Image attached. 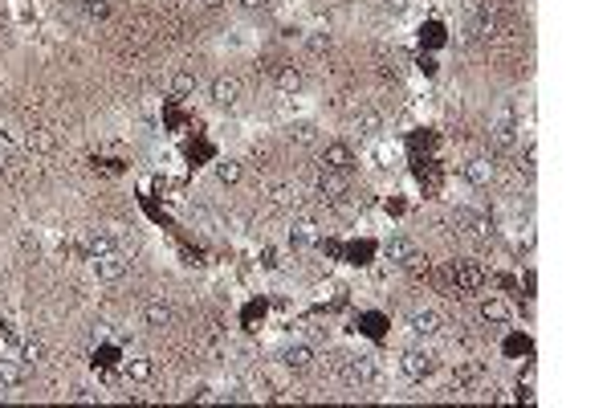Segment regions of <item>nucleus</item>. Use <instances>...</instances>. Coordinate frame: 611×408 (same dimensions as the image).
<instances>
[{"label":"nucleus","mask_w":611,"mask_h":408,"mask_svg":"<svg viewBox=\"0 0 611 408\" xmlns=\"http://www.w3.org/2000/svg\"><path fill=\"white\" fill-rule=\"evenodd\" d=\"M400 368H403V376H408V380H428V376L436 371V359H432L424 347H408L400 355Z\"/></svg>","instance_id":"nucleus-1"},{"label":"nucleus","mask_w":611,"mask_h":408,"mask_svg":"<svg viewBox=\"0 0 611 408\" xmlns=\"http://www.w3.org/2000/svg\"><path fill=\"white\" fill-rule=\"evenodd\" d=\"M322 168L326 172H351L355 168V147L351 143H343V139H334V143H326L322 147Z\"/></svg>","instance_id":"nucleus-2"},{"label":"nucleus","mask_w":611,"mask_h":408,"mask_svg":"<svg viewBox=\"0 0 611 408\" xmlns=\"http://www.w3.org/2000/svg\"><path fill=\"white\" fill-rule=\"evenodd\" d=\"M90 266H94L98 282H118L127 273V253H102V257H90Z\"/></svg>","instance_id":"nucleus-3"},{"label":"nucleus","mask_w":611,"mask_h":408,"mask_svg":"<svg viewBox=\"0 0 611 408\" xmlns=\"http://www.w3.org/2000/svg\"><path fill=\"white\" fill-rule=\"evenodd\" d=\"M453 286H457L460 294H473L485 286V270H481L477 261H457L453 266Z\"/></svg>","instance_id":"nucleus-4"},{"label":"nucleus","mask_w":611,"mask_h":408,"mask_svg":"<svg viewBox=\"0 0 611 408\" xmlns=\"http://www.w3.org/2000/svg\"><path fill=\"white\" fill-rule=\"evenodd\" d=\"M457 225H465V233L477 237V241H489V237H493V221L473 213V209H457Z\"/></svg>","instance_id":"nucleus-5"},{"label":"nucleus","mask_w":611,"mask_h":408,"mask_svg":"<svg viewBox=\"0 0 611 408\" xmlns=\"http://www.w3.org/2000/svg\"><path fill=\"white\" fill-rule=\"evenodd\" d=\"M493 175H497V168H493V159H489V156H477V159L465 163V180H469L473 188H489Z\"/></svg>","instance_id":"nucleus-6"},{"label":"nucleus","mask_w":611,"mask_h":408,"mask_svg":"<svg viewBox=\"0 0 611 408\" xmlns=\"http://www.w3.org/2000/svg\"><path fill=\"white\" fill-rule=\"evenodd\" d=\"M314 188H318V196H322V200H330V204H334V200H343V196H346V180H343V172H326V168H322V172H318V180H314Z\"/></svg>","instance_id":"nucleus-7"},{"label":"nucleus","mask_w":611,"mask_h":408,"mask_svg":"<svg viewBox=\"0 0 611 408\" xmlns=\"http://www.w3.org/2000/svg\"><path fill=\"white\" fill-rule=\"evenodd\" d=\"M237 98H241V82L232 78V74L212 78V102H216V106H237Z\"/></svg>","instance_id":"nucleus-8"},{"label":"nucleus","mask_w":611,"mask_h":408,"mask_svg":"<svg viewBox=\"0 0 611 408\" xmlns=\"http://www.w3.org/2000/svg\"><path fill=\"white\" fill-rule=\"evenodd\" d=\"M172 302H168V298H151V302H147V307H143V323H147V327H151V330H163V327H168V323H172Z\"/></svg>","instance_id":"nucleus-9"},{"label":"nucleus","mask_w":611,"mask_h":408,"mask_svg":"<svg viewBox=\"0 0 611 408\" xmlns=\"http://www.w3.org/2000/svg\"><path fill=\"white\" fill-rule=\"evenodd\" d=\"M477 314H481V323H489V327H501V323H510V314H514V307H510L505 298H485Z\"/></svg>","instance_id":"nucleus-10"},{"label":"nucleus","mask_w":611,"mask_h":408,"mask_svg":"<svg viewBox=\"0 0 611 408\" xmlns=\"http://www.w3.org/2000/svg\"><path fill=\"white\" fill-rule=\"evenodd\" d=\"M355 131H359L363 139H375L383 131V115L375 111V106H359V111H355Z\"/></svg>","instance_id":"nucleus-11"},{"label":"nucleus","mask_w":611,"mask_h":408,"mask_svg":"<svg viewBox=\"0 0 611 408\" xmlns=\"http://www.w3.org/2000/svg\"><path fill=\"white\" fill-rule=\"evenodd\" d=\"M282 359H286L289 371H310L314 368V347H310V343H298V347H289Z\"/></svg>","instance_id":"nucleus-12"},{"label":"nucleus","mask_w":611,"mask_h":408,"mask_svg":"<svg viewBox=\"0 0 611 408\" xmlns=\"http://www.w3.org/2000/svg\"><path fill=\"white\" fill-rule=\"evenodd\" d=\"M314 241H318V225H314V221H298V225L289 229V245H294V249H310Z\"/></svg>","instance_id":"nucleus-13"},{"label":"nucleus","mask_w":611,"mask_h":408,"mask_svg":"<svg viewBox=\"0 0 611 408\" xmlns=\"http://www.w3.org/2000/svg\"><path fill=\"white\" fill-rule=\"evenodd\" d=\"M383 253H387V261H396V266H403L412 253H416V241L412 237H391L387 245H383Z\"/></svg>","instance_id":"nucleus-14"},{"label":"nucleus","mask_w":611,"mask_h":408,"mask_svg":"<svg viewBox=\"0 0 611 408\" xmlns=\"http://www.w3.org/2000/svg\"><path fill=\"white\" fill-rule=\"evenodd\" d=\"M412 330H416L420 339H432V335H440V314H436V311H416V314H412Z\"/></svg>","instance_id":"nucleus-15"},{"label":"nucleus","mask_w":611,"mask_h":408,"mask_svg":"<svg viewBox=\"0 0 611 408\" xmlns=\"http://www.w3.org/2000/svg\"><path fill=\"white\" fill-rule=\"evenodd\" d=\"M273 78H277V90H282V94H298V90H302V70H298V66H277Z\"/></svg>","instance_id":"nucleus-16"},{"label":"nucleus","mask_w":611,"mask_h":408,"mask_svg":"<svg viewBox=\"0 0 611 408\" xmlns=\"http://www.w3.org/2000/svg\"><path fill=\"white\" fill-rule=\"evenodd\" d=\"M269 200H273L277 209H294V204H298V184H286V180L269 184Z\"/></svg>","instance_id":"nucleus-17"},{"label":"nucleus","mask_w":611,"mask_h":408,"mask_svg":"<svg viewBox=\"0 0 611 408\" xmlns=\"http://www.w3.org/2000/svg\"><path fill=\"white\" fill-rule=\"evenodd\" d=\"M493 143L501 147V152H510V147L517 143V127H514V118H501V123L493 127Z\"/></svg>","instance_id":"nucleus-18"},{"label":"nucleus","mask_w":611,"mask_h":408,"mask_svg":"<svg viewBox=\"0 0 611 408\" xmlns=\"http://www.w3.org/2000/svg\"><path fill=\"white\" fill-rule=\"evenodd\" d=\"M115 249H118V241L111 233H90L86 237V253H90V257H102V253H115Z\"/></svg>","instance_id":"nucleus-19"},{"label":"nucleus","mask_w":611,"mask_h":408,"mask_svg":"<svg viewBox=\"0 0 611 408\" xmlns=\"http://www.w3.org/2000/svg\"><path fill=\"white\" fill-rule=\"evenodd\" d=\"M20 380H25V368H20V364H8V359H0V392L17 388Z\"/></svg>","instance_id":"nucleus-20"},{"label":"nucleus","mask_w":611,"mask_h":408,"mask_svg":"<svg viewBox=\"0 0 611 408\" xmlns=\"http://www.w3.org/2000/svg\"><path fill=\"white\" fill-rule=\"evenodd\" d=\"M127 376H131L134 384H147L155 376V359H131V364H127Z\"/></svg>","instance_id":"nucleus-21"},{"label":"nucleus","mask_w":611,"mask_h":408,"mask_svg":"<svg viewBox=\"0 0 611 408\" xmlns=\"http://www.w3.org/2000/svg\"><path fill=\"white\" fill-rule=\"evenodd\" d=\"M481 380L485 376H481L477 364H460L457 368V388H481Z\"/></svg>","instance_id":"nucleus-22"},{"label":"nucleus","mask_w":611,"mask_h":408,"mask_svg":"<svg viewBox=\"0 0 611 408\" xmlns=\"http://www.w3.org/2000/svg\"><path fill=\"white\" fill-rule=\"evenodd\" d=\"M53 147H58V135H53V131H45V127H41V131H29V152H53Z\"/></svg>","instance_id":"nucleus-23"},{"label":"nucleus","mask_w":611,"mask_h":408,"mask_svg":"<svg viewBox=\"0 0 611 408\" xmlns=\"http://www.w3.org/2000/svg\"><path fill=\"white\" fill-rule=\"evenodd\" d=\"M216 180H220V184H237V180H241V163H237V159H220V163H216Z\"/></svg>","instance_id":"nucleus-24"},{"label":"nucleus","mask_w":611,"mask_h":408,"mask_svg":"<svg viewBox=\"0 0 611 408\" xmlns=\"http://www.w3.org/2000/svg\"><path fill=\"white\" fill-rule=\"evenodd\" d=\"M191 90H196V74L179 70V74L172 78V94H175V98H184V94H191Z\"/></svg>","instance_id":"nucleus-25"},{"label":"nucleus","mask_w":611,"mask_h":408,"mask_svg":"<svg viewBox=\"0 0 611 408\" xmlns=\"http://www.w3.org/2000/svg\"><path fill=\"white\" fill-rule=\"evenodd\" d=\"M318 139V131L310 127V123H302V127H289V143H298V147H310Z\"/></svg>","instance_id":"nucleus-26"},{"label":"nucleus","mask_w":611,"mask_h":408,"mask_svg":"<svg viewBox=\"0 0 611 408\" xmlns=\"http://www.w3.org/2000/svg\"><path fill=\"white\" fill-rule=\"evenodd\" d=\"M115 241H118V253H139V249H143V237L134 233V229H127V233H118Z\"/></svg>","instance_id":"nucleus-27"},{"label":"nucleus","mask_w":611,"mask_h":408,"mask_svg":"<svg viewBox=\"0 0 611 408\" xmlns=\"http://www.w3.org/2000/svg\"><path fill=\"white\" fill-rule=\"evenodd\" d=\"M306 49H310V54H330V33H310V37H306Z\"/></svg>","instance_id":"nucleus-28"},{"label":"nucleus","mask_w":611,"mask_h":408,"mask_svg":"<svg viewBox=\"0 0 611 408\" xmlns=\"http://www.w3.org/2000/svg\"><path fill=\"white\" fill-rule=\"evenodd\" d=\"M86 17H90V20H106V17H111V4H106V0H86Z\"/></svg>","instance_id":"nucleus-29"},{"label":"nucleus","mask_w":611,"mask_h":408,"mask_svg":"<svg viewBox=\"0 0 611 408\" xmlns=\"http://www.w3.org/2000/svg\"><path fill=\"white\" fill-rule=\"evenodd\" d=\"M379 78H400V61H396V58H379Z\"/></svg>","instance_id":"nucleus-30"},{"label":"nucleus","mask_w":611,"mask_h":408,"mask_svg":"<svg viewBox=\"0 0 611 408\" xmlns=\"http://www.w3.org/2000/svg\"><path fill=\"white\" fill-rule=\"evenodd\" d=\"M25 359H29V364H37V359H45V347H41L37 339H29V343H25Z\"/></svg>","instance_id":"nucleus-31"},{"label":"nucleus","mask_w":611,"mask_h":408,"mask_svg":"<svg viewBox=\"0 0 611 408\" xmlns=\"http://www.w3.org/2000/svg\"><path fill=\"white\" fill-rule=\"evenodd\" d=\"M261 266H265V270H277V266H282V253H277V249H265V253H261Z\"/></svg>","instance_id":"nucleus-32"},{"label":"nucleus","mask_w":611,"mask_h":408,"mask_svg":"<svg viewBox=\"0 0 611 408\" xmlns=\"http://www.w3.org/2000/svg\"><path fill=\"white\" fill-rule=\"evenodd\" d=\"M74 400H82V404H94L98 396H94L90 388H77V392H74Z\"/></svg>","instance_id":"nucleus-33"},{"label":"nucleus","mask_w":611,"mask_h":408,"mask_svg":"<svg viewBox=\"0 0 611 408\" xmlns=\"http://www.w3.org/2000/svg\"><path fill=\"white\" fill-rule=\"evenodd\" d=\"M20 249H37V237L29 233V229H25V233H20Z\"/></svg>","instance_id":"nucleus-34"},{"label":"nucleus","mask_w":611,"mask_h":408,"mask_svg":"<svg viewBox=\"0 0 611 408\" xmlns=\"http://www.w3.org/2000/svg\"><path fill=\"white\" fill-rule=\"evenodd\" d=\"M387 8H391V13H403V8H408V0H387Z\"/></svg>","instance_id":"nucleus-35"},{"label":"nucleus","mask_w":611,"mask_h":408,"mask_svg":"<svg viewBox=\"0 0 611 408\" xmlns=\"http://www.w3.org/2000/svg\"><path fill=\"white\" fill-rule=\"evenodd\" d=\"M237 4H241L245 13H253V8H261V0H237Z\"/></svg>","instance_id":"nucleus-36"},{"label":"nucleus","mask_w":611,"mask_h":408,"mask_svg":"<svg viewBox=\"0 0 611 408\" xmlns=\"http://www.w3.org/2000/svg\"><path fill=\"white\" fill-rule=\"evenodd\" d=\"M196 4H200V8H220L225 0H196Z\"/></svg>","instance_id":"nucleus-37"},{"label":"nucleus","mask_w":611,"mask_h":408,"mask_svg":"<svg viewBox=\"0 0 611 408\" xmlns=\"http://www.w3.org/2000/svg\"><path fill=\"white\" fill-rule=\"evenodd\" d=\"M0 172H4V156H0Z\"/></svg>","instance_id":"nucleus-38"}]
</instances>
